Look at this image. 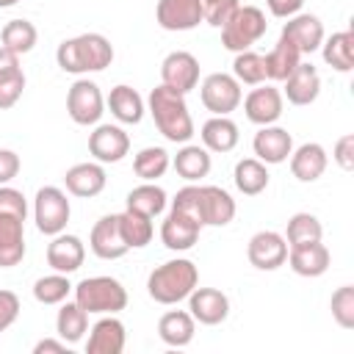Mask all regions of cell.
<instances>
[{
	"instance_id": "6da1fadb",
	"label": "cell",
	"mask_w": 354,
	"mask_h": 354,
	"mask_svg": "<svg viewBox=\"0 0 354 354\" xmlns=\"http://www.w3.org/2000/svg\"><path fill=\"white\" fill-rule=\"evenodd\" d=\"M147 111L155 119L158 133L171 141V144H188L194 138V119L185 102V94L169 88V86H155L147 97Z\"/></svg>"
},
{
	"instance_id": "7a4b0ae2",
	"label": "cell",
	"mask_w": 354,
	"mask_h": 354,
	"mask_svg": "<svg viewBox=\"0 0 354 354\" xmlns=\"http://www.w3.org/2000/svg\"><path fill=\"white\" fill-rule=\"evenodd\" d=\"M55 61L69 75L102 72L113 64V44L102 33H80V36L64 39L58 44Z\"/></svg>"
},
{
	"instance_id": "3957f363",
	"label": "cell",
	"mask_w": 354,
	"mask_h": 354,
	"mask_svg": "<svg viewBox=\"0 0 354 354\" xmlns=\"http://www.w3.org/2000/svg\"><path fill=\"white\" fill-rule=\"evenodd\" d=\"M199 285V268L188 257H174L160 263L147 277V293L158 304H177L185 301L188 293Z\"/></svg>"
},
{
	"instance_id": "277c9868",
	"label": "cell",
	"mask_w": 354,
	"mask_h": 354,
	"mask_svg": "<svg viewBox=\"0 0 354 354\" xmlns=\"http://www.w3.org/2000/svg\"><path fill=\"white\" fill-rule=\"evenodd\" d=\"M72 293L88 315H116L127 307V288L116 277H86L72 288Z\"/></svg>"
},
{
	"instance_id": "5b68a950",
	"label": "cell",
	"mask_w": 354,
	"mask_h": 354,
	"mask_svg": "<svg viewBox=\"0 0 354 354\" xmlns=\"http://www.w3.org/2000/svg\"><path fill=\"white\" fill-rule=\"evenodd\" d=\"M268 30L266 14L257 6H241L232 19L221 28V47L230 53H241V50H252L254 41H260Z\"/></svg>"
},
{
	"instance_id": "8992f818",
	"label": "cell",
	"mask_w": 354,
	"mask_h": 354,
	"mask_svg": "<svg viewBox=\"0 0 354 354\" xmlns=\"http://www.w3.org/2000/svg\"><path fill=\"white\" fill-rule=\"evenodd\" d=\"M72 216V205L64 188L58 185H41L33 196V221L41 235H58L66 230Z\"/></svg>"
},
{
	"instance_id": "52a82bcc",
	"label": "cell",
	"mask_w": 354,
	"mask_h": 354,
	"mask_svg": "<svg viewBox=\"0 0 354 354\" xmlns=\"http://www.w3.org/2000/svg\"><path fill=\"white\" fill-rule=\"evenodd\" d=\"M66 113L80 127L100 124V119L105 113V97H102L100 86L88 77H77L66 91Z\"/></svg>"
},
{
	"instance_id": "ba28073f",
	"label": "cell",
	"mask_w": 354,
	"mask_h": 354,
	"mask_svg": "<svg viewBox=\"0 0 354 354\" xmlns=\"http://www.w3.org/2000/svg\"><path fill=\"white\" fill-rule=\"evenodd\" d=\"M199 100L202 105L213 113V116H230L241 100H243V91H241V83L227 75V72H213L207 75L202 83H199Z\"/></svg>"
},
{
	"instance_id": "9c48e42d",
	"label": "cell",
	"mask_w": 354,
	"mask_h": 354,
	"mask_svg": "<svg viewBox=\"0 0 354 354\" xmlns=\"http://www.w3.org/2000/svg\"><path fill=\"white\" fill-rule=\"evenodd\" d=\"M243 113L252 124L257 127H266V124H277L279 116H282V108H285V97L277 86L271 83H260L254 86L243 100Z\"/></svg>"
},
{
	"instance_id": "30bf717a",
	"label": "cell",
	"mask_w": 354,
	"mask_h": 354,
	"mask_svg": "<svg viewBox=\"0 0 354 354\" xmlns=\"http://www.w3.org/2000/svg\"><path fill=\"white\" fill-rule=\"evenodd\" d=\"M246 257L257 271H277L288 260V241L274 230H260L249 238Z\"/></svg>"
},
{
	"instance_id": "8fae6325",
	"label": "cell",
	"mask_w": 354,
	"mask_h": 354,
	"mask_svg": "<svg viewBox=\"0 0 354 354\" xmlns=\"http://www.w3.org/2000/svg\"><path fill=\"white\" fill-rule=\"evenodd\" d=\"M160 83L180 91V94L194 91L199 86V61H196V55L188 53V50L169 53L160 61Z\"/></svg>"
},
{
	"instance_id": "7c38bea8",
	"label": "cell",
	"mask_w": 354,
	"mask_h": 354,
	"mask_svg": "<svg viewBox=\"0 0 354 354\" xmlns=\"http://www.w3.org/2000/svg\"><path fill=\"white\" fill-rule=\"evenodd\" d=\"M155 22L163 30H194L199 22H205V3L202 0H158L155 6Z\"/></svg>"
},
{
	"instance_id": "4fadbf2b",
	"label": "cell",
	"mask_w": 354,
	"mask_h": 354,
	"mask_svg": "<svg viewBox=\"0 0 354 354\" xmlns=\"http://www.w3.org/2000/svg\"><path fill=\"white\" fill-rule=\"evenodd\" d=\"M88 152L97 163H119L130 152V136L119 124H94L88 133Z\"/></svg>"
},
{
	"instance_id": "5bb4252c",
	"label": "cell",
	"mask_w": 354,
	"mask_h": 354,
	"mask_svg": "<svg viewBox=\"0 0 354 354\" xmlns=\"http://www.w3.org/2000/svg\"><path fill=\"white\" fill-rule=\"evenodd\" d=\"M188 313L205 326H218L230 315V299L218 288H194L188 293Z\"/></svg>"
},
{
	"instance_id": "9a60e30c",
	"label": "cell",
	"mask_w": 354,
	"mask_h": 354,
	"mask_svg": "<svg viewBox=\"0 0 354 354\" xmlns=\"http://www.w3.org/2000/svg\"><path fill=\"white\" fill-rule=\"evenodd\" d=\"M252 149H254V158L263 160L266 166H277V163H285L293 152V136L279 127V124H266L254 133L252 138Z\"/></svg>"
},
{
	"instance_id": "2e32d148",
	"label": "cell",
	"mask_w": 354,
	"mask_h": 354,
	"mask_svg": "<svg viewBox=\"0 0 354 354\" xmlns=\"http://www.w3.org/2000/svg\"><path fill=\"white\" fill-rule=\"evenodd\" d=\"M282 39H288L301 55H310L321 47V41L326 39L324 36V22L315 17V14H293L288 17V22L282 25Z\"/></svg>"
},
{
	"instance_id": "e0dca14e",
	"label": "cell",
	"mask_w": 354,
	"mask_h": 354,
	"mask_svg": "<svg viewBox=\"0 0 354 354\" xmlns=\"http://www.w3.org/2000/svg\"><path fill=\"white\" fill-rule=\"evenodd\" d=\"M88 249L100 257V260H119L124 257L130 249L122 238V230H119V213L113 216H102L91 232H88Z\"/></svg>"
},
{
	"instance_id": "ac0fdd59",
	"label": "cell",
	"mask_w": 354,
	"mask_h": 354,
	"mask_svg": "<svg viewBox=\"0 0 354 354\" xmlns=\"http://www.w3.org/2000/svg\"><path fill=\"white\" fill-rule=\"evenodd\" d=\"M86 260V243L72 232H58L47 243V266L58 274H75Z\"/></svg>"
},
{
	"instance_id": "d6986e66",
	"label": "cell",
	"mask_w": 354,
	"mask_h": 354,
	"mask_svg": "<svg viewBox=\"0 0 354 354\" xmlns=\"http://www.w3.org/2000/svg\"><path fill=\"white\" fill-rule=\"evenodd\" d=\"M127 343L124 324L116 315H100L88 329L86 354H122Z\"/></svg>"
},
{
	"instance_id": "ffe728a7",
	"label": "cell",
	"mask_w": 354,
	"mask_h": 354,
	"mask_svg": "<svg viewBox=\"0 0 354 354\" xmlns=\"http://www.w3.org/2000/svg\"><path fill=\"white\" fill-rule=\"evenodd\" d=\"M105 183H108V174H105L102 163H97V160L75 163V166H69V169H66V174H64L66 194L80 196V199H91V196L102 194Z\"/></svg>"
},
{
	"instance_id": "44dd1931",
	"label": "cell",
	"mask_w": 354,
	"mask_h": 354,
	"mask_svg": "<svg viewBox=\"0 0 354 354\" xmlns=\"http://www.w3.org/2000/svg\"><path fill=\"white\" fill-rule=\"evenodd\" d=\"M285 263L293 268V274L315 279V277L326 274V268L332 263V254H329V249L321 241H310V243L288 246V260Z\"/></svg>"
},
{
	"instance_id": "7402d4cb",
	"label": "cell",
	"mask_w": 354,
	"mask_h": 354,
	"mask_svg": "<svg viewBox=\"0 0 354 354\" xmlns=\"http://www.w3.org/2000/svg\"><path fill=\"white\" fill-rule=\"evenodd\" d=\"M285 88H282V97L290 102V105H313L321 94V75L313 64H299L285 80Z\"/></svg>"
},
{
	"instance_id": "603a6c76",
	"label": "cell",
	"mask_w": 354,
	"mask_h": 354,
	"mask_svg": "<svg viewBox=\"0 0 354 354\" xmlns=\"http://www.w3.org/2000/svg\"><path fill=\"white\" fill-rule=\"evenodd\" d=\"M105 108L111 111V116L119 124H138L147 113V100L127 83H119L111 88V94L105 97Z\"/></svg>"
},
{
	"instance_id": "cb8c5ba5",
	"label": "cell",
	"mask_w": 354,
	"mask_h": 354,
	"mask_svg": "<svg viewBox=\"0 0 354 354\" xmlns=\"http://www.w3.org/2000/svg\"><path fill=\"white\" fill-rule=\"evenodd\" d=\"M288 160H290V174L299 183H315L329 166V155L318 141H307L301 147H293Z\"/></svg>"
},
{
	"instance_id": "d4e9b609",
	"label": "cell",
	"mask_w": 354,
	"mask_h": 354,
	"mask_svg": "<svg viewBox=\"0 0 354 354\" xmlns=\"http://www.w3.org/2000/svg\"><path fill=\"white\" fill-rule=\"evenodd\" d=\"M199 232H202V224L177 210H169V216L160 224V241L171 252H188L199 241Z\"/></svg>"
},
{
	"instance_id": "484cf974",
	"label": "cell",
	"mask_w": 354,
	"mask_h": 354,
	"mask_svg": "<svg viewBox=\"0 0 354 354\" xmlns=\"http://www.w3.org/2000/svg\"><path fill=\"white\" fill-rule=\"evenodd\" d=\"M25 257V221L0 213V268H14Z\"/></svg>"
},
{
	"instance_id": "4316f807",
	"label": "cell",
	"mask_w": 354,
	"mask_h": 354,
	"mask_svg": "<svg viewBox=\"0 0 354 354\" xmlns=\"http://www.w3.org/2000/svg\"><path fill=\"white\" fill-rule=\"evenodd\" d=\"M235 218V199L218 185H202V224L227 227Z\"/></svg>"
},
{
	"instance_id": "83f0119b",
	"label": "cell",
	"mask_w": 354,
	"mask_h": 354,
	"mask_svg": "<svg viewBox=\"0 0 354 354\" xmlns=\"http://www.w3.org/2000/svg\"><path fill=\"white\" fill-rule=\"evenodd\" d=\"M196 321L188 310H169L158 321V337L171 348H185L194 340Z\"/></svg>"
},
{
	"instance_id": "f1b7e54d",
	"label": "cell",
	"mask_w": 354,
	"mask_h": 354,
	"mask_svg": "<svg viewBox=\"0 0 354 354\" xmlns=\"http://www.w3.org/2000/svg\"><path fill=\"white\" fill-rule=\"evenodd\" d=\"M199 138H202V147L207 152H232L238 147V124L230 119V116H210L202 130H199Z\"/></svg>"
},
{
	"instance_id": "f546056e",
	"label": "cell",
	"mask_w": 354,
	"mask_h": 354,
	"mask_svg": "<svg viewBox=\"0 0 354 354\" xmlns=\"http://www.w3.org/2000/svg\"><path fill=\"white\" fill-rule=\"evenodd\" d=\"M171 166H174L177 177H183L188 183H196V180L210 174L213 160H210V152L205 147H199V144H180L177 155L171 158Z\"/></svg>"
},
{
	"instance_id": "4dcf8cb0",
	"label": "cell",
	"mask_w": 354,
	"mask_h": 354,
	"mask_svg": "<svg viewBox=\"0 0 354 354\" xmlns=\"http://www.w3.org/2000/svg\"><path fill=\"white\" fill-rule=\"evenodd\" d=\"M268 180H271L268 166H266L263 160H257V158H241V160L235 163V169H232V183H235V188H238L243 196H257V194H263V191L268 188Z\"/></svg>"
},
{
	"instance_id": "1f68e13d",
	"label": "cell",
	"mask_w": 354,
	"mask_h": 354,
	"mask_svg": "<svg viewBox=\"0 0 354 354\" xmlns=\"http://www.w3.org/2000/svg\"><path fill=\"white\" fill-rule=\"evenodd\" d=\"M263 61H266V80L282 83V80L301 64V53H299L288 39L279 36V41L263 55Z\"/></svg>"
},
{
	"instance_id": "d6a6232c",
	"label": "cell",
	"mask_w": 354,
	"mask_h": 354,
	"mask_svg": "<svg viewBox=\"0 0 354 354\" xmlns=\"http://www.w3.org/2000/svg\"><path fill=\"white\" fill-rule=\"evenodd\" d=\"M321 55L335 72H351L354 69V33L351 30H337L329 39L321 41Z\"/></svg>"
},
{
	"instance_id": "836d02e7",
	"label": "cell",
	"mask_w": 354,
	"mask_h": 354,
	"mask_svg": "<svg viewBox=\"0 0 354 354\" xmlns=\"http://www.w3.org/2000/svg\"><path fill=\"white\" fill-rule=\"evenodd\" d=\"M55 332L69 346L80 343L83 335L88 332V313L77 301H61V310L55 315Z\"/></svg>"
},
{
	"instance_id": "e575fe53",
	"label": "cell",
	"mask_w": 354,
	"mask_h": 354,
	"mask_svg": "<svg viewBox=\"0 0 354 354\" xmlns=\"http://www.w3.org/2000/svg\"><path fill=\"white\" fill-rule=\"evenodd\" d=\"M0 41H3L0 47L17 53V55L22 58V55H28V53L36 47L39 30H36V25H33L30 19H8V22L3 25V30H0Z\"/></svg>"
},
{
	"instance_id": "d590c367",
	"label": "cell",
	"mask_w": 354,
	"mask_h": 354,
	"mask_svg": "<svg viewBox=\"0 0 354 354\" xmlns=\"http://www.w3.org/2000/svg\"><path fill=\"white\" fill-rule=\"evenodd\" d=\"M166 205H169V196L158 183H141L127 194V210H136L149 218L160 216L166 210Z\"/></svg>"
},
{
	"instance_id": "8d00e7d4",
	"label": "cell",
	"mask_w": 354,
	"mask_h": 354,
	"mask_svg": "<svg viewBox=\"0 0 354 354\" xmlns=\"http://www.w3.org/2000/svg\"><path fill=\"white\" fill-rule=\"evenodd\" d=\"M169 166H171V158H169V152L163 147H144L133 158V171H136V177L141 183L160 180L169 171Z\"/></svg>"
},
{
	"instance_id": "74e56055",
	"label": "cell",
	"mask_w": 354,
	"mask_h": 354,
	"mask_svg": "<svg viewBox=\"0 0 354 354\" xmlns=\"http://www.w3.org/2000/svg\"><path fill=\"white\" fill-rule=\"evenodd\" d=\"M119 230H122V238H124L127 249H144L155 235L152 218L141 216L136 210H127V207L119 213Z\"/></svg>"
},
{
	"instance_id": "f35d334b",
	"label": "cell",
	"mask_w": 354,
	"mask_h": 354,
	"mask_svg": "<svg viewBox=\"0 0 354 354\" xmlns=\"http://www.w3.org/2000/svg\"><path fill=\"white\" fill-rule=\"evenodd\" d=\"M72 288H75V285L69 282V274H58V271H53V274L39 277V279L33 282V299H36L39 304L53 307V304L66 301V296L72 293Z\"/></svg>"
},
{
	"instance_id": "ab89813d",
	"label": "cell",
	"mask_w": 354,
	"mask_h": 354,
	"mask_svg": "<svg viewBox=\"0 0 354 354\" xmlns=\"http://www.w3.org/2000/svg\"><path fill=\"white\" fill-rule=\"evenodd\" d=\"M232 77H235L241 86H260V83H266V61H263V55L254 53V50H241V53H235Z\"/></svg>"
},
{
	"instance_id": "60d3db41",
	"label": "cell",
	"mask_w": 354,
	"mask_h": 354,
	"mask_svg": "<svg viewBox=\"0 0 354 354\" xmlns=\"http://www.w3.org/2000/svg\"><path fill=\"white\" fill-rule=\"evenodd\" d=\"M321 235H324V227H321L318 216L301 210V213H293V216L288 218V227H285V241H288V246L321 241Z\"/></svg>"
},
{
	"instance_id": "b9f144b4",
	"label": "cell",
	"mask_w": 354,
	"mask_h": 354,
	"mask_svg": "<svg viewBox=\"0 0 354 354\" xmlns=\"http://www.w3.org/2000/svg\"><path fill=\"white\" fill-rule=\"evenodd\" d=\"M329 310L340 329H354V285H340L329 299Z\"/></svg>"
},
{
	"instance_id": "7bdbcfd3",
	"label": "cell",
	"mask_w": 354,
	"mask_h": 354,
	"mask_svg": "<svg viewBox=\"0 0 354 354\" xmlns=\"http://www.w3.org/2000/svg\"><path fill=\"white\" fill-rule=\"evenodd\" d=\"M169 210H177V213H183V216H191L194 221L202 224V185L188 183L185 188H180V191L174 194ZM202 227H205V224H202Z\"/></svg>"
},
{
	"instance_id": "ee69618b",
	"label": "cell",
	"mask_w": 354,
	"mask_h": 354,
	"mask_svg": "<svg viewBox=\"0 0 354 354\" xmlns=\"http://www.w3.org/2000/svg\"><path fill=\"white\" fill-rule=\"evenodd\" d=\"M238 8H241V0H210V3H205V22L210 28L221 30Z\"/></svg>"
},
{
	"instance_id": "f6af8a7d",
	"label": "cell",
	"mask_w": 354,
	"mask_h": 354,
	"mask_svg": "<svg viewBox=\"0 0 354 354\" xmlns=\"http://www.w3.org/2000/svg\"><path fill=\"white\" fill-rule=\"evenodd\" d=\"M0 213H8V216H17V218L28 221V199L11 183L8 185H0Z\"/></svg>"
},
{
	"instance_id": "bcb514c9",
	"label": "cell",
	"mask_w": 354,
	"mask_h": 354,
	"mask_svg": "<svg viewBox=\"0 0 354 354\" xmlns=\"http://www.w3.org/2000/svg\"><path fill=\"white\" fill-rule=\"evenodd\" d=\"M25 72L19 69V72H14V75H6V77H0V111H8V108H14L17 102H19V97H22V91H25Z\"/></svg>"
},
{
	"instance_id": "7dc6e473",
	"label": "cell",
	"mask_w": 354,
	"mask_h": 354,
	"mask_svg": "<svg viewBox=\"0 0 354 354\" xmlns=\"http://www.w3.org/2000/svg\"><path fill=\"white\" fill-rule=\"evenodd\" d=\"M19 310H22L19 296L14 290L0 288V332H6L8 326H14V321L19 318Z\"/></svg>"
},
{
	"instance_id": "c3c4849f",
	"label": "cell",
	"mask_w": 354,
	"mask_h": 354,
	"mask_svg": "<svg viewBox=\"0 0 354 354\" xmlns=\"http://www.w3.org/2000/svg\"><path fill=\"white\" fill-rule=\"evenodd\" d=\"M332 160L343 169V171H351L354 169V133H346L335 141V149H332Z\"/></svg>"
},
{
	"instance_id": "681fc988",
	"label": "cell",
	"mask_w": 354,
	"mask_h": 354,
	"mask_svg": "<svg viewBox=\"0 0 354 354\" xmlns=\"http://www.w3.org/2000/svg\"><path fill=\"white\" fill-rule=\"evenodd\" d=\"M22 169V160L14 149H3L0 147V185H8Z\"/></svg>"
},
{
	"instance_id": "f907efd6",
	"label": "cell",
	"mask_w": 354,
	"mask_h": 354,
	"mask_svg": "<svg viewBox=\"0 0 354 354\" xmlns=\"http://www.w3.org/2000/svg\"><path fill=\"white\" fill-rule=\"evenodd\" d=\"M266 6H268V11H271L274 17L288 19V17H293V14L301 11L304 0H266Z\"/></svg>"
},
{
	"instance_id": "816d5d0a",
	"label": "cell",
	"mask_w": 354,
	"mask_h": 354,
	"mask_svg": "<svg viewBox=\"0 0 354 354\" xmlns=\"http://www.w3.org/2000/svg\"><path fill=\"white\" fill-rule=\"evenodd\" d=\"M64 351H69V343L61 337H44L33 346V354H64Z\"/></svg>"
},
{
	"instance_id": "f5cc1de1",
	"label": "cell",
	"mask_w": 354,
	"mask_h": 354,
	"mask_svg": "<svg viewBox=\"0 0 354 354\" xmlns=\"http://www.w3.org/2000/svg\"><path fill=\"white\" fill-rule=\"evenodd\" d=\"M19 69H22V66H19V55L11 53V50H6V47H0V77L14 75V72H19Z\"/></svg>"
},
{
	"instance_id": "db71d44e",
	"label": "cell",
	"mask_w": 354,
	"mask_h": 354,
	"mask_svg": "<svg viewBox=\"0 0 354 354\" xmlns=\"http://www.w3.org/2000/svg\"><path fill=\"white\" fill-rule=\"evenodd\" d=\"M19 0H0V8H11V6H17Z\"/></svg>"
},
{
	"instance_id": "11a10c76",
	"label": "cell",
	"mask_w": 354,
	"mask_h": 354,
	"mask_svg": "<svg viewBox=\"0 0 354 354\" xmlns=\"http://www.w3.org/2000/svg\"><path fill=\"white\" fill-rule=\"evenodd\" d=\"M202 3H210V0H202Z\"/></svg>"
}]
</instances>
